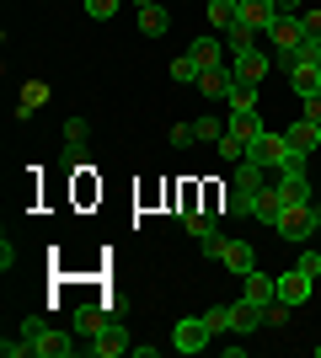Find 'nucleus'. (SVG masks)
<instances>
[{
	"label": "nucleus",
	"instance_id": "27",
	"mask_svg": "<svg viewBox=\"0 0 321 358\" xmlns=\"http://www.w3.org/2000/svg\"><path fill=\"white\" fill-rule=\"evenodd\" d=\"M252 43H257V32L246 27V22H230V27H225V48H230V54H241V48H252Z\"/></svg>",
	"mask_w": 321,
	"mask_h": 358
},
{
	"label": "nucleus",
	"instance_id": "17",
	"mask_svg": "<svg viewBox=\"0 0 321 358\" xmlns=\"http://www.w3.org/2000/svg\"><path fill=\"white\" fill-rule=\"evenodd\" d=\"M278 193H284V203H311V171H284L278 166Z\"/></svg>",
	"mask_w": 321,
	"mask_h": 358
},
{
	"label": "nucleus",
	"instance_id": "42",
	"mask_svg": "<svg viewBox=\"0 0 321 358\" xmlns=\"http://www.w3.org/2000/svg\"><path fill=\"white\" fill-rule=\"evenodd\" d=\"M306 6H311V0H306Z\"/></svg>",
	"mask_w": 321,
	"mask_h": 358
},
{
	"label": "nucleus",
	"instance_id": "4",
	"mask_svg": "<svg viewBox=\"0 0 321 358\" xmlns=\"http://www.w3.org/2000/svg\"><path fill=\"white\" fill-rule=\"evenodd\" d=\"M22 331H27V343H32V358H70V353H80V343H70L59 327H48L43 315H32Z\"/></svg>",
	"mask_w": 321,
	"mask_h": 358
},
{
	"label": "nucleus",
	"instance_id": "31",
	"mask_svg": "<svg viewBox=\"0 0 321 358\" xmlns=\"http://www.w3.org/2000/svg\"><path fill=\"white\" fill-rule=\"evenodd\" d=\"M204 321H209L214 337H225V331H230V305H209V310H204Z\"/></svg>",
	"mask_w": 321,
	"mask_h": 358
},
{
	"label": "nucleus",
	"instance_id": "39",
	"mask_svg": "<svg viewBox=\"0 0 321 358\" xmlns=\"http://www.w3.org/2000/svg\"><path fill=\"white\" fill-rule=\"evenodd\" d=\"M300 102H306V118L321 123V91H311V96H300Z\"/></svg>",
	"mask_w": 321,
	"mask_h": 358
},
{
	"label": "nucleus",
	"instance_id": "3",
	"mask_svg": "<svg viewBox=\"0 0 321 358\" xmlns=\"http://www.w3.org/2000/svg\"><path fill=\"white\" fill-rule=\"evenodd\" d=\"M273 230L290 241V246H306V241L321 230V203L316 198H311V203H284V220H278Z\"/></svg>",
	"mask_w": 321,
	"mask_h": 358
},
{
	"label": "nucleus",
	"instance_id": "20",
	"mask_svg": "<svg viewBox=\"0 0 321 358\" xmlns=\"http://www.w3.org/2000/svg\"><path fill=\"white\" fill-rule=\"evenodd\" d=\"M187 54L199 59V70H225V48H220V38H193Z\"/></svg>",
	"mask_w": 321,
	"mask_h": 358
},
{
	"label": "nucleus",
	"instance_id": "5",
	"mask_svg": "<svg viewBox=\"0 0 321 358\" xmlns=\"http://www.w3.org/2000/svg\"><path fill=\"white\" fill-rule=\"evenodd\" d=\"M209 343H214V331H209V321H204V315H183V321L171 327V353H183V358L204 353Z\"/></svg>",
	"mask_w": 321,
	"mask_h": 358
},
{
	"label": "nucleus",
	"instance_id": "23",
	"mask_svg": "<svg viewBox=\"0 0 321 358\" xmlns=\"http://www.w3.org/2000/svg\"><path fill=\"white\" fill-rule=\"evenodd\" d=\"M257 86H262V80L230 75V96H225V107H257Z\"/></svg>",
	"mask_w": 321,
	"mask_h": 358
},
{
	"label": "nucleus",
	"instance_id": "12",
	"mask_svg": "<svg viewBox=\"0 0 321 358\" xmlns=\"http://www.w3.org/2000/svg\"><path fill=\"white\" fill-rule=\"evenodd\" d=\"M252 220H257V224H268V230H273V224L284 220V193H278L273 182L252 193Z\"/></svg>",
	"mask_w": 321,
	"mask_h": 358
},
{
	"label": "nucleus",
	"instance_id": "14",
	"mask_svg": "<svg viewBox=\"0 0 321 358\" xmlns=\"http://www.w3.org/2000/svg\"><path fill=\"white\" fill-rule=\"evenodd\" d=\"M311 284H316V278H311V273H300V268L278 273V299H284L290 310H300V305L311 299Z\"/></svg>",
	"mask_w": 321,
	"mask_h": 358
},
{
	"label": "nucleus",
	"instance_id": "30",
	"mask_svg": "<svg viewBox=\"0 0 321 358\" xmlns=\"http://www.w3.org/2000/svg\"><path fill=\"white\" fill-rule=\"evenodd\" d=\"M236 22V0H209V27H230Z\"/></svg>",
	"mask_w": 321,
	"mask_h": 358
},
{
	"label": "nucleus",
	"instance_id": "32",
	"mask_svg": "<svg viewBox=\"0 0 321 358\" xmlns=\"http://www.w3.org/2000/svg\"><path fill=\"white\" fill-rule=\"evenodd\" d=\"M214 150H220V155H225L230 166H241V161H246V145H241L236 134H220V145H214Z\"/></svg>",
	"mask_w": 321,
	"mask_h": 358
},
{
	"label": "nucleus",
	"instance_id": "33",
	"mask_svg": "<svg viewBox=\"0 0 321 358\" xmlns=\"http://www.w3.org/2000/svg\"><path fill=\"white\" fill-rule=\"evenodd\" d=\"M27 353H32L27 331H16V337H6V343H0V358H27Z\"/></svg>",
	"mask_w": 321,
	"mask_h": 358
},
{
	"label": "nucleus",
	"instance_id": "37",
	"mask_svg": "<svg viewBox=\"0 0 321 358\" xmlns=\"http://www.w3.org/2000/svg\"><path fill=\"white\" fill-rule=\"evenodd\" d=\"M16 257H22V246L6 236V241H0V273H11V268H16Z\"/></svg>",
	"mask_w": 321,
	"mask_h": 358
},
{
	"label": "nucleus",
	"instance_id": "16",
	"mask_svg": "<svg viewBox=\"0 0 321 358\" xmlns=\"http://www.w3.org/2000/svg\"><path fill=\"white\" fill-rule=\"evenodd\" d=\"M284 145H290V150H300V155H311V150L321 145V123H311V118L290 123V129H284Z\"/></svg>",
	"mask_w": 321,
	"mask_h": 358
},
{
	"label": "nucleus",
	"instance_id": "24",
	"mask_svg": "<svg viewBox=\"0 0 321 358\" xmlns=\"http://www.w3.org/2000/svg\"><path fill=\"white\" fill-rule=\"evenodd\" d=\"M183 224H187V236L199 241V246L214 236V230H220V220H214V214H199V209H183Z\"/></svg>",
	"mask_w": 321,
	"mask_h": 358
},
{
	"label": "nucleus",
	"instance_id": "38",
	"mask_svg": "<svg viewBox=\"0 0 321 358\" xmlns=\"http://www.w3.org/2000/svg\"><path fill=\"white\" fill-rule=\"evenodd\" d=\"M187 145H199V134H193V123H177L171 129V150H187Z\"/></svg>",
	"mask_w": 321,
	"mask_h": 358
},
{
	"label": "nucleus",
	"instance_id": "8",
	"mask_svg": "<svg viewBox=\"0 0 321 358\" xmlns=\"http://www.w3.org/2000/svg\"><path fill=\"white\" fill-rule=\"evenodd\" d=\"M236 22H246L257 38H268L278 22V0H236Z\"/></svg>",
	"mask_w": 321,
	"mask_h": 358
},
{
	"label": "nucleus",
	"instance_id": "41",
	"mask_svg": "<svg viewBox=\"0 0 321 358\" xmlns=\"http://www.w3.org/2000/svg\"><path fill=\"white\" fill-rule=\"evenodd\" d=\"M311 353H316V358H321V343H316V348H311Z\"/></svg>",
	"mask_w": 321,
	"mask_h": 358
},
{
	"label": "nucleus",
	"instance_id": "9",
	"mask_svg": "<svg viewBox=\"0 0 321 358\" xmlns=\"http://www.w3.org/2000/svg\"><path fill=\"white\" fill-rule=\"evenodd\" d=\"M241 299H252V305H278V273H262V268H252L241 278Z\"/></svg>",
	"mask_w": 321,
	"mask_h": 358
},
{
	"label": "nucleus",
	"instance_id": "15",
	"mask_svg": "<svg viewBox=\"0 0 321 358\" xmlns=\"http://www.w3.org/2000/svg\"><path fill=\"white\" fill-rule=\"evenodd\" d=\"M113 327V315L97 310V305H76V343H86V337H97V331Z\"/></svg>",
	"mask_w": 321,
	"mask_h": 358
},
{
	"label": "nucleus",
	"instance_id": "40",
	"mask_svg": "<svg viewBox=\"0 0 321 358\" xmlns=\"http://www.w3.org/2000/svg\"><path fill=\"white\" fill-rule=\"evenodd\" d=\"M134 6H139V11H145V6H155V0H134Z\"/></svg>",
	"mask_w": 321,
	"mask_h": 358
},
{
	"label": "nucleus",
	"instance_id": "35",
	"mask_svg": "<svg viewBox=\"0 0 321 358\" xmlns=\"http://www.w3.org/2000/svg\"><path fill=\"white\" fill-rule=\"evenodd\" d=\"M118 6H123V0H86V16H92V22H107Z\"/></svg>",
	"mask_w": 321,
	"mask_h": 358
},
{
	"label": "nucleus",
	"instance_id": "25",
	"mask_svg": "<svg viewBox=\"0 0 321 358\" xmlns=\"http://www.w3.org/2000/svg\"><path fill=\"white\" fill-rule=\"evenodd\" d=\"M257 187H268V171L252 166V161H241L236 166V193H257Z\"/></svg>",
	"mask_w": 321,
	"mask_h": 358
},
{
	"label": "nucleus",
	"instance_id": "10",
	"mask_svg": "<svg viewBox=\"0 0 321 358\" xmlns=\"http://www.w3.org/2000/svg\"><path fill=\"white\" fill-rule=\"evenodd\" d=\"M230 70L246 75V80H268V70H273V48H241V54H230Z\"/></svg>",
	"mask_w": 321,
	"mask_h": 358
},
{
	"label": "nucleus",
	"instance_id": "26",
	"mask_svg": "<svg viewBox=\"0 0 321 358\" xmlns=\"http://www.w3.org/2000/svg\"><path fill=\"white\" fill-rule=\"evenodd\" d=\"M199 59H193V54H177V59H171V80H177V86H199Z\"/></svg>",
	"mask_w": 321,
	"mask_h": 358
},
{
	"label": "nucleus",
	"instance_id": "29",
	"mask_svg": "<svg viewBox=\"0 0 321 358\" xmlns=\"http://www.w3.org/2000/svg\"><path fill=\"white\" fill-rule=\"evenodd\" d=\"M86 139H92V123H86V118H80V113H76V118L64 123V145H70V150H80V145H86Z\"/></svg>",
	"mask_w": 321,
	"mask_h": 358
},
{
	"label": "nucleus",
	"instance_id": "2",
	"mask_svg": "<svg viewBox=\"0 0 321 358\" xmlns=\"http://www.w3.org/2000/svg\"><path fill=\"white\" fill-rule=\"evenodd\" d=\"M204 257H209V262H220L225 273H236V278H246V273L257 268V252H252V241H241V236H220V230L204 241Z\"/></svg>",
	"mask_w": 321,
	"mask_h": 358
},
{
	"label": "nucleus",
	"instance_id": "28",
	"mask_svg": "<svg viewBox=\"0 0 321 358\" xmlns=\"http://www.w3.org/2000/svg\"><path fill=\"white\" fill-rule=\"evenodd\" d=\"M193 134H199L204 145H220V134H225V123L214 118V113H204V118H193Z\"/></svg>",
	"mask_w": 321,
	"mask_h": 358
},
{
	"label": "nucleus",
	"instance_id": "34",
	"mask_svg": "<svg viewBox=\"0 0 321 358\" xmlns=\"http://www.w3.org/2000/svg\"><path fill=\"white\" fill-rule=\"evenodd\" d=\"M300 27H306V43H321V11H316V6L300 11Z\"/></svg>",
	"mask_w": 321,
	"mask_h": 358
},
{
	"label": "nucleus",
	"instance_id": "7",
	"mask_svg": "<svg viewBox=\"0 0 321 358\" xmlns=\"http://www.w3.org/2000/svg\"><path fill=\"white\" fill-rule=\"evenodd\" d=\"M284 155H290V145H284V134H278V129H262V134L246 145V161L262 166V171H278V166H284Z\"/></svg>",
	"mask_w": 321,
	"mask_h": 358
},
{
	"label": "nucleus",
	"instance_id": "21",
	"mask_svg": "<svg viewBox=\"0 0 321 358\" xmlns=\"http://www.w3.org/2000/svg\"><path fill=\"white\" fill-rule=\"evenodd\" d=\"M43 102H48V86L43 80H27V86H22V102H16V123H27Z\"/></svg>",
	"mask_w": 321,
	"mask_h": 358
},
{
	"label": "nucleus",
	"instance_id": "22",
	"mask_svg": "<svg viewBox=\"0 0 321 358\" xmlns=\"http://www.w3.org/2000/svg\"><path fill=\"white\" fill-rule=\"evenodd\" d=\"M230 75H236V70H204L199 75V91L209 96V102H225V96H230Z\"/></svg>",
	"mask_w": 321,
	"mask_h": 358
},
{
	"label": "nucleus",
	"instance_id": "18",
	"mask_svg": "<svg viewBox=\"0 0 321 358\" xmlns=\"http://www.w3.org/2000/svg\"><path fill=\"white\" fill-rule=\"evenodd\" d=\"M262 321H268V310L252 305V299H236V305H230V331H257Z\"/></svg>",
	"mask_w": 321,
	"mask_h": 358
},
{
	"label": "nucleus",
	"instance_id": "13",
	"mask_svg": "<svg viewBox=\"0 0 321 358\" xmlns=\"http://www.w3.org/2000/svg\"><path fill=\"white\" fill-rule=\"evenodd\" d=\"M300 43H306V27H300V16H278L273 32H268V48H273V54H294Z\"/></svg>",
	"mask_w": 321,
	"mask_h": 358
},
{
	"label": "nucleus",
	"instance_id": "6",
	"mask_svg": "<svg viewBox=\"0 0 321 358\" xmlns=\"http://www.w3.org/2000/svg\"><path fill=\"white\" fill-rule=\"evenodd\" d=\"M80 353H86V358H123V353H134V337H129V327H123V321H113L107 331L86 337V343H80Z\"/></svg>",
	"mask_w": 321,
	"mask_h": 358
},
{
	"label": "nucleus",
	"instance_id": "1",
	"mask_svg": "<svg viewBox=\"0 0 321 358\" xmlns=\"http://www.w3.org/2000/svg\"><path fill=\"white\" fill-rule=\"evenodd\" d=\"M273 70L290 75L294 96H311V91H321V43H300L294 54H273Z\"/></svg>",
	"mask_w": 321,
	"mask_h": 358
},
{
	"label": "nucleus",
	"instance_id": "11",
	"mask_svg": "<svg viewBox=\"0 0 321 358\" xmlns=\"http://www.w3.org/2000/svg\"><path fill=\"white\" fill-rule=\"evenodd\" d=\"M262 129H268V123H262V113H257V107H230V113H225V134H236L241 145H252V139H257Z\"/></svg>",
	"mask_w": 321,
	"mask_h": 358
},
{
	"label": "nucleus",
	"instance_id": "36",
	"mask_svg": "<svg viewBox=\"0 0 321 358\" xmlns=\"http://www.w3.org/2000/svg\"><path fill=\"white\" fill-rule=\"evenodd\" d=\"M294 268H300V273H311V278H321V252H311V246H306V252L294 257Z\"/></svg>",
	"mask_w": 321,
	"mask_h": 358
},
{
	"label": "nucleus",
	"instance_id": "19",
	"mask_svg": "<svg viewBox=\"0 0 321 358\" xmlns=\"http://www.w3.org/2000/svg\"><path fill=\"white\" fill-rule=\"evenodd\" d=\"M139 32H145V38H166V32H171V11L161 6V0L139 11Z\"/></svg>",
	"mask_w": 321,
	"mask_h": 358
}]
</instances>
